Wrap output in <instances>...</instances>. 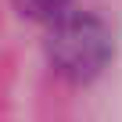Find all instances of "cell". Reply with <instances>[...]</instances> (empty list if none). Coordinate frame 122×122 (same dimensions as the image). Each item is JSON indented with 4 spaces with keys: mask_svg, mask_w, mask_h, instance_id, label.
I'll list each match as a JSON object with an SVG mask.
<instances>
[{
    "mask_svg": "<svg viewBox=\"0 0 122 122\" xmlns=\"http://www.w3.org/2000/svg\"><path fill=\"white\" fill-rule=\"evenodd\" d=\"M115 54L111 25L93 11H65L57 22H50L47 32V57L57 76L72 83L97 79Z\"/></svg>",
    "mask_w": 122,
    "mask_h": 122,
    "instance_id": "cell-1",
    "label": "cell"
},
{
    "mask_svg": "<svg viewBox=\"0 0 122 122\" xmlns=\"http://www.w3.org/2000/svg\"><path fill=\"white\" fill-rule=\"evenodd\" d=\"M18 15L32 18V22H57L65 11H72V0H15Z\"/></svg>",
    "mask_w": 122,
    "mask_h": 122,
    "instance_id": "cell-2",
    "label": "cell"
}]
</instances>
